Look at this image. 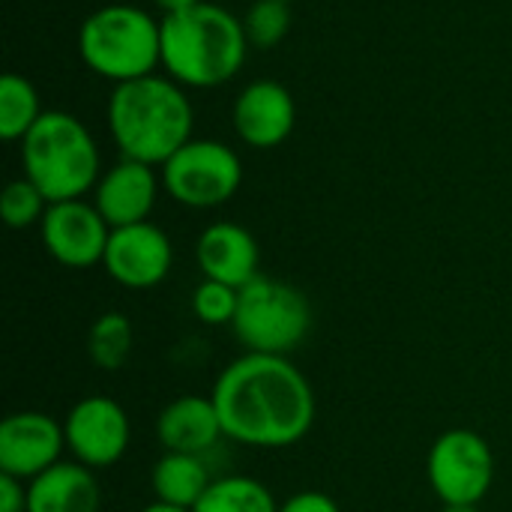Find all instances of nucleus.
<instances>
[{"mask_svg": "<svg viewBox=\"0 0 512 512\" xmlns=\"http://www.w3.org/2000/svg\"><path fill=\"white\" fill-rule=\"evenodd\" d=\"M108 276L132 291L159 285L174 264V249L168 234L153 222L111 228L108 249L102 258Z\"/></svg>", "mask_w": 512, "mask_h": 512, "instance_id": "nucleus-11", "label": "nucleus"}, {"mask_svg": "<svg viewBox=\"0 0 512 512\" xmlns=\"http://www.w3.org/2000/svg\"><path fill=\"white\" fill-rule=\"evenodd\" d=\"M225 438L243 447L282 450L303 441L315 423L309 378L276 354L246 351L222 369L210 393Z\"/></svg>", "mask_w": 512, "mask_h": 512, "instance_id": "nucleus-1", "label": "nucleus"}, {"mask_svg": "<svg viewBox=\"0 0 512 512\" xmlns=\"http://www.w3.org/2000/svg\"><path fill=\"white\" fill-rule=\"evenodd\" d=\"M99 483L81 462H57L27 486V512H99Z\"/></svg>", "mask_w": 512, "mask_h": 512, "instance_id": "nucleus-17", "label": "nucleus"}, {"mask_svg": "<svg viewBox=\"0 0 512 512\" xmlns=\"http://www.w3.org/2000/svg\"><path fill=\"white\" fill-rule=\"evenodd\" d=\"M192 512H279L270 489L252 477H219Z\"/></svg>", "mask_w": 512, "mask_h": 512, "instance_id": "nucleus-19", "label": "nucleus"}, {"mask_svg": "<svg viewBox=\"0 0 512 512\" xmlns=\"http://www.w3.org/2000/svg\"><path fill=\"white\" fill-rule=\"evenodd\" d=\"M285 3H294V0H285Z\"/></svg>", "mask_w": 512, "mask_h": 512, "instance_id": "nucleus-30", "label": "nucleus"}, {"mask_svg": "<svg viewBox=\"0 0 512 512\" xmlns=\"http://www.w3.org/2000/svg\"><path fill=\"white\" fill-rule=\"evenodd\" d=\"M195 111L174 78L147 75L117 84L108 99V132L123 159L165 165L192 141Z\"/></svg>", "mask_w": 512, "mask_h": 512, "instance_id": "nucleus-2", "label": "nucleus"}, {"mask_svg": "<svg viewBox=\"0 0 512 512\" xmlns=\"http://www.w3.org/2000/svg\"><path fill=\"white\" fill-rule=\"evenodd\" d=\"M444 512H477V507H444Z\"/></svg>", "mask_w": 512, "mask_h": 512, "instance_id": "nucleus-29", "label": "nucleus"}, {"mask_svg": "<svg viewBox=\"0 0 512 512\" xmlns=\"http://www.w3.org/2000/svg\"><path fill=\"white\" fill-rule=\"evenodd\" d=\"M78 54L87 69L114 84L147 78L162 63V24L132 3L102 6L84 18Z\"/></svg>", "mask_w": 512, "mask_h": 512, "instance_id": "nucleus-5", "label": "nucleus"}, {"mask_svg": "<svg viewBox=\"0 0 512 512\" xmlns=\"http://www.w3.org/2000/svg\"><path fill=\"white\" fill-rule=\"evenodd\" d=\"M138 512H192V510H183V507H174V504H165V501H153V504H147L144 510Z\"/></svg>", "mask_w": 512, "mask_h": 512, "instance_id": "nucleus-28", "label": "nucleus"}, {"mask_svg": "<svg viewBox=\"0 0 512 512\" xmlns=\"http://www.w3.org/2000/svg\"><path fill=\"white\" fill-rule=\"evenodd\" d=\"M24 177L57 201H75L99 183V147L90 129L69 111H42L36 126L21 138Z\"/></svg>", "mask_w": 512, "mask_h": 512, "instance_id": "nucleus-4", "label": "nucleus"}, {"mask_svg": "<svg viewBox=\"0 0 512 512\" xmlns=\"http://www.w3.org/2000/svg\"><path fill=\"white\" fill-rule=\"evenodd\" d=\"M297 123V105L285 84L261 78L240 90L234 102V129L255 150H270L288 141Z\"/></svg>", "mask_w": 512, "mask_h": 512, "instance_id": "nucleus-13", "label": "nucleus"}, {"mask_svg": "<svg viewBox=\"0 0 512 512\" xmlns=\"http://www.w3.org/2000/svg\"><path fill=\"white\" fill-rule=\"evenodd\" d=\"M237 303H240V288H231V285H222L213 279H204L192 294V309H195L198 321H204L207 327L234 324Z\"/></svg>", "mask_w": 512, "mask_h": 512, "instance_id": "nucleus-24", "label": "nucleus"}, {"mask_svg": "<svg viewBox=\"0 0 512 512\" xmlns=\"http://www.w3.org/2000/svg\"><path fill=\"white\" fill-rule=\"evenodd\" d=\"M39 234H42V246L57 264L84 270L105 258L111 225L102 219L96 204L75 198V201L48 204L39 222Z\"/></svg>", "mask_w": 512, "mask_h": 512, "instance_id": "nucleus-10", "label": "nucleus"}, {"mask_svg": "<svg viewBox=\"0 0 512 512\" xmlns=\"http://www.w3.org/2000/svg\"><path fill=\"white\" fill-rule=\"evenodd\" d=\"M66 450L75 462L90 471L117 465L132 441V426L126 411L108 396L81 399L63 420Z\"/></svg>", "mask_w": 512, "mask_h": 512, "instance_id": "nucleus-9", "label": "nucleus"}, {"mask_svg": "<svg viewBox=\"0 0 512 512\" xmlns=\"http://www.w3.org/2000/svg\"><path fill=\"white\" fill-rule=\"evenodd\" d=\"M66 450L63 423L39 411H18L0 423V474L36 480L60 462Z\"/></svg>", "mask_w": 512, "mask_h": 512, "instance_id": "nucleus-12", "label": "nucleus"}, {"mask_svg": "<svg viewBox=\"0 0 512 512\" xmlns=\"http://www.w3.org/2000/svg\"><path fill=\"white\" fill-rule=\"evenodd\" d=\"M162 66L186 87H216L231 81L249 54L243 18L219 3H198L186 12L162 15Z\"/></svg>", "mask_w": 512, "mask_h": 512, "instance_id": "nucleus-3", "label": "nucleus"}, {"mask_svg": "<svg viewBox=\"0 0 512 512\" xmlns=\"http://www.w3.org/2000/svg\"><path fill=\"white\" fill-rule=\"evenodd\" d=\"M279 512H342L339 504L324 492H297L285 504H279Z\"/></svg>", "mask_w": 512, "mask_h": 512, "instance_id": "nucleus-25", "label": "nucleus"}, {"mask_svg": "<svg viewBox=\"0 0 512 512\" xmlns=\"http://www.w3.org/2000/svg\"><path fill=\"white\" fill-rule=\"evenodd\" d=\"M213 477L204 465V456L192 453H165L153 468V495L156 501L195 510V504L210 489Z\"/></svg>", "mask_w": 512, "mask_h": 512, "instance_id": "nucleus-18", "label": "nucleus"}, {"mask_svg": "<svg viewBox=\"0 0 512 512\" xmlns=\"http://www.w3.org/2000/svg\"><path fill=\"white\" fill-rule=\"evenodd\" d=\"M243 183L240 156L213 138H192L186 141L165 165H162V186L168 195L195 210H210L234 198Z\"/></svg>", "mask_w": 512, "mask_h": 512, "instance_id": "nucleus-7", "label": "nucleus"}, {"mask_svg": "<svg viewBox=\"0 0 512 512\" xmlns=\"http://www.w3.org/2000/svg\"><path fill=\"white\" fill-rule=\"evenodd\" d=\"M0 512H27V486H24V480L0 474Z\"/></svg>", "mask_w": 512, "mask_h": 512, "instance_id": "nucleus-26", "label": "nucleus"}, {"mask_svg": "<svg viewBox=\"0 0 512 512\" xmlns=\"http://www.w3.org/2000/svg\"><path fill=\"white\" fill-rule=\"evenodd\" d=\"M426 474L444 507H477L492 489L495 456L480 432L450 429L432 444Z\"/></svg>", "mask_w": 512, "mask_h": 512, "instance_id": "nucleus-8", "label": "nucleus"}, {"mask_svg": "<svg viewBox=\"0 0 512 512\" xmlns=\"http://www.w3.org/2000/svg\"><path fill=\"white\" fill-rule=\"evenodd\" d=\"M291 27V3L285 0H255L243 15V30L249 48H273L285 39Z\"/></svg>", "mask_w": 512, "mask_h": 512, "instance_id": "nucleus-22", "label": "nucleus"}, {"mask_svg": "<svg viewBox=\"0 0 512 512\" xmlns=\"http://www.w3.org/2000/svg\"><path fill=\"white\" fill-rule=\"evenodd\" d=\"M39 117L42 108H39L36 87L18 72H6L0 81V138L21 141L36 126Z\"/></svg>", "mask_w": 512, "mask_h": 512, "instance_id": "nucleus-20", "label": "nucleus"}, {"mask_svg": "<svg viewBox=\"0 0 512 512\" xmlns=\"http://www.w3.org/2000/svg\"><path fill=\"white\" fill-rule=\"evenodd\" d=\"M156 438L165 447V453L207 456L225 438V432L210 396H180L159 411Z\"/></svg>", "mask_w": 512, "mask_h": 512, "instance_id": "nucleus-16", "label": "nucleus"}, {"mask_svg": "<svg viewBox=\"0 0 512 512\" xmlns=\"http://www.w3.org/2000/svg\"><path fill=\"white\" fill-rule=\"evenodd\" d=\"M48 210V198L36 189V183H30L27 177H18L12 180L6 189H3V198H0V213L6 219L9 228H30V225H39L42 216Z\"/></svg>", "mask_w": 512, "mask_h": 512, "instance_id": "nucleus-23", "label": "nucleus"}, {"mask_svg": "<svg viewBox=\"0 0 512 512\" xmlns=\"http://www.w3.org/2000/svg\"><path fill=\"white\" fill-rule=\"evenodd\" d=\"M93 192H96L93 204L102 213V219L111 228H123V225L147 222V216L156 204L159 183H156L153 165H144L135 159H120L99 177Z\"/></svg>", "mask_w": 512, "mask_h": 512, "instance_id": "nucleus-14", "label": "nucleus"}, {"mask_svg": "<svg viewBox=\"0 0 512 512\" xmlns=\"http://www.w3.org/2000/svg\"><path fill=\"white\" fill-rule=\"evenodd\" d=\"M198 267L204 279L231 285V288H246L255 282L258 273V243L255 237L237 225V222H216L204 228L195 246Z\"/></svg>", "mask_w": 512, "mask_h": 512, "instance_id": "nucleus-15", "label": "nucleus"}, {"mask_svg": "<svg viewBox=\"0 0 512 512\" xmlns=\"http://www.w3.org/2000/svg\"><path fill=\"white\" fill-rule=\"evenodd\" d=\"M231 330L252 354L288 357L312 330V306L300 288L258 276L240 288Z\"/></svg>", "mask_w": 512, "mask_h": 512, "instance_id": "nucleus-6", "label": "nucleus"}, {"mask_svg": "<svg viewBox=\"0 0 512 512\" xmlns=\"http://www.w3.org/2000/svg\"><path fill=\"white\" fill-rule=\"evenodd\" d=\"M87 354L93 366L105 372H117L132 354V324L120 312H105L90 324L87 333Z\"/></svg>", "mask_w": 512, "mask_h": 512, "instance_id": "nucleus-21", "label": "nucleus"}, {"mask_svg": "<svg viewBox=\"0 0 512 512\" xmlns=\"http://www.w3.org/2000/svg\"><path fill=\"white\" fill-rule=\"evenodd\" d=\"M153 3L162 9V15H174V12H186V9H192V6H198L204 0H153Z\"/></svg>", "mask_w": 512, "mask_h": 512, "instance_id": "nucleus-27", "label": "nucleus"}]
</instances>
